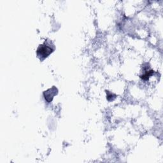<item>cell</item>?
<instances>
[{
  "label": "cell",
  "instance_id": "1",
  "mask_svg": "<svg viewBox=\"0 0 163 163\" xmlns=\"http://www.w3.org/2000/svg\"><path fill=\"white\" fill-rule=\"evenodd\" d=\"M52 52V49L47 46H41L38 49V54L43 57H47Z\"/></svg>",
  "mask_w": 163,
  "mask_h": 163
}]
</instances>
